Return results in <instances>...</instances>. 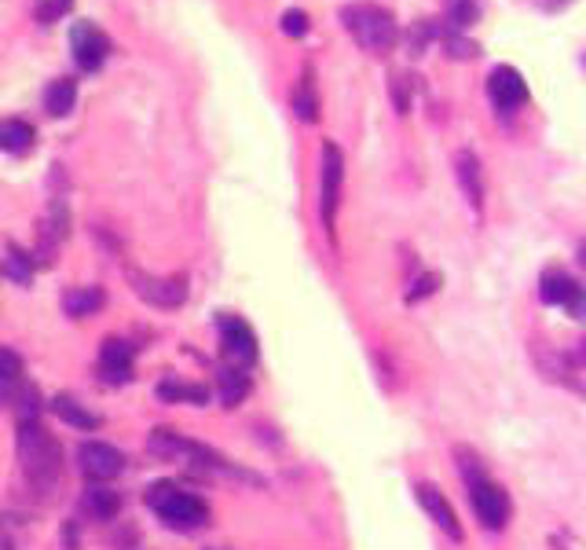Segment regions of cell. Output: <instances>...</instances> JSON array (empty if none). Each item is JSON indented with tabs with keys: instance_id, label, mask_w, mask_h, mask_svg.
Segmentation results:
<instances>
[{
	"instance_id": "cell-1",
	"label": "cell",
	"mask_w": 586,
	"mask_h": 550,
	"mask_svg": "<svg viewBox=\"0 0 586 550\" xmlns=\"http://www.w3.org/2000/svg\"><path fill=\"white\" fill-rule=\"evenodd\" d=\"M19 463H23V474L29 488L48 499L63 481V452H59L56 437L48 433L40 423H19Z\"/></svg>"
},
{
	"instance_id": "cell-2",
	"label": "cell",
	"mask_w": 586,
	"mask_h": 550,
	"mask_svg": "<svg viewBox=\"0 0 586 550\" xmlns=\"http://www.w3.org/2000/svg\"><path fill=\"white\" fill-rule=\"evenodd\" d=\"M341 23L367 56H389L400 45L396 15L381 4H370V0H356V4L341 8Z\"/></svg>"
},
{
	"instance_id": "cell-3",
	"label": "cell",
	"mask_w": 586,
	"mask_h": 550,
	"mask_svg": "<svg viewBox=\"0 0 586 550\" xmlns=\"http://www.w3.org/2000/svg\"><path fill=\"white\" fill-rule=\"evenodd\" d=\"M144 499H147V506L155 510V514H158L169 528H184V533H191V528H202V525L209 522L206 503H202L198 496L184 492V488H176L173 481L150 485Z\"/></svg>"
},
{
	"instance_id": "cell-4",
	"label": "cell",
	"mask_w": 586,
	"mask_h": 550,
	"mask_svg": "<svg viewBox=\"0 0 586 550\" xmlns=\"http://www.w3.org/2000/svg\"><path fill=\"white\" fill-rule=\"evenodd\" d=\"M341 184H345V155H341L338 144H322V169H319V213L322 228L333 239V220H338L341 206Z\"/></svg>"
},
{
	"instance_id": "cell-5",
	"label": "cell",
	"mask_w": 586,
	"mask_h": 550,
	"mask_svg": "<svg viewBox=\"0 0 586 550\" xmlns=\"http://www.w3.org/2000/svg\"><path fill=\"white\" fill-rule=\"evenodd\" d=\"M70 52H74L77 70H85V74H96V70H103L110 52H114V45H110V37L96 23L81 19V23L70 26Z\"/></svg>"
},
{
	"instance_id": "cell-6",
	"label": "cell",
	"mask_w": 586,
	"mask_h": 550,
	"mask_svg": "<svg viewBox=\"0 0 586 550\" xmlns=\"http://www.w3.org/2000/svg\"><path fill=\"white\" fill-rule=\"evenodd\" d=\"M217 327H220V349H224L228 367H239V371L254 367L260 353H257V334L249 330L246 319H239L231 313H220Z\"/></svg>"
},
{
	"instance_id": "cell-7",
	"label": "cell",
	"mask_w": 586,
	"mask_h": 550,
	"mask_svg": "<svg viewBox=\"0 0 586 550\" xmlns=\"http://www.w3.org/2000/svg\"><path fill=\"white\" fill-rule=\"evenodd\" d=\"M129 283H133L136 297H144V302L155 308H180L191 294L187 276H147V272L129 268Z\"/></svg>"
},
{
	"instance_id": "cell-8",
	"label": "cell",
	"mask_w": 586,
	"mask_h": 550,
	"mask_svg": "<svg viewBox=\"0 0 586 550\" xmlns=\"http://www.w3.org/2000/svg\"><path fill=\"white\" fill-rule=\"evenodd\" d=\"M539 297L547 305L569 308L575 319H586V286H579L564 268H547L539 279Z\"/></svg>"
},
{
	"instance_id": "cell-9",
	"label": "cell",
	"mask_w": 586,
	"mask_h": 550,
	"mask_svg": "<svg viewBox=\"0 0 586 550\" xmlns=\"http://www.w3.org/2000/svg\"><path fill=\"white\" fill-rule=\"evenodd\" d=\"M488 99L499 114H513V110H521L528 103V82L521 77V70L506 66V63L495 66L488 74Z\"/></svg>"
},
{
	"instance_id": "cell-10",
	"label": "cell",
	"mask_w": 586,
	"mask_h": 550,
	"mask_svg": "<svg viewBox=\"0 0 586 550\" xmlns=\"http://www.w3.org/2000/svg\"><path fill=\"white\" fill-rule=\"evenodd\" d=\"M70 235V206L63 195H56L52 203H48L45 217H40V232H37V261L48 265L52 261V254L59 249V243Z\"/></svg>"
},
{
	"instance_id": "cell-11",
	"label": "cell",
	"mask_w": 586,
	"mask_h": 550,
	"mask_svg": "<svg viewBox=\"0 0 586 550\" xmlns=\"http://www.w3.org/2000/svg\"><path fill=\"white\" fill-rule=\"evenodd\" d=\"M469 499H473V510H477V517H480V525L484 528H506L510 525V514H513V506H510V496L502 492L499 485H491V481H477V485H469Z\"/></svg>"
},
{
	"instance_id": "cell-12",
	"label": "cell",
	"mask_w": 586,
	"mask_h": 550,
	"mask_svg": "<svg viewBox=\"0 0 586 550\" xmlns=\"http://www.w3.org/2000/svg\"><path fill=\"white\" fill-rule=\"evenodd\" d=\"M77 459H81V469H85L88 481H110L125 469V455L118 452L114 444H99V440H88V444L77 448Z\"/></svg>"
},
{
	"instance_id": "cell-13",
	"label": "cell",
	"mask_w": 586,
	"mask_h": 550,
	"mask_svg": "<svg viewBox=\"0 0 586 550\" xmlns=\"http://www.w3.org/2000/svg\"><path fill=\"white\" fill-rule=\"evenodd\" d=\"M133 345L125 338H107L103 349H99V375H103L107 386H125L133 378Z\"/></svg>"
},
{
	"instance_id": "cell-14",
	"label": "cell",
	"mask_w": 586,
	"mask_h": 550,
	"mask_svg": "<svg viewBox=\"0 0 586 550\" xmlns=\"http://www.w3.org/2000/svg\"><path fill=\"white\" fill-rule=\"evenodd\" d=\"M454 176H459V187H462V195L469 198V206L484 209V169H480V158L473 155V151H459L454 155Z\"/></svg>"
},
{
	"instance_id": "cell-15",
	"label": "cell",
	"mask_w": 586,
	"mask_h": 550,
	"mask_svg": "<svg viewBox=\"0 0 586 550\" xmlns=\"http://www.w3.org/2000/svg\"><path fill=\"white\" fill-rule=\"evenodd\" d=\"M418 503L426 506V514L443 528V536L454 539V543H462V525H459V514L451 510V503L443 499L432 485H418Z\"/></svg>"
},
{
	"instance_id": "cell-16",
	"label": "cell",
	"mask_w": 586,
	"mask_h": 550,
	"mask_svg": "<svg viewBox=\"0 0 586 550\" xmlns=\"http://www.w3.org/2000/svg\"><path fill=\"white\" fill-rule=\"evenodd\" d=\"M290 107L293 114L301 118V122H316L319 118V93H316V66L305 63V70H301L297 85H293V96H290Z\"/></svg>"
},
{
	"instance_id": "cell-17",
	"label": "cell",
	"mask_w": 586,
	"mask_h": 550,
	"mask_svg": "<svg viewBox=\"0 0 586 550\" xmlns=\"http://www.w3.org/2000/svg\"><path fill=\"white\" fill-rule=\"evenodd\" d=\"M34 144H37V133L23 118H8V122L0 125V147H4L8 155H29Z\"/></svg>"
},
{
	"instance_id": "cell-18",
	"label": "cell",
	"mask_w": 586,
	"mask_h": 550,
	"mask_svg": "<svg viewBox=\"0 0 586 550\" xmlns=\"http://www.w3.org/2000/svg\"><path fill=\"white\" fill-rule=\"evenodd\" d=\"M107 302V294H103V286H74V290H66V297H63V308H66V316H93L99 313Z\"/></svg>"
},
{
	"instance_id": "cell-19",
	"label": "cell",
	"mask_w": 586,
	"mask_h": 550,
	"mask_svg": "<svg viewBox=\"0 0 586 550\" xmlns=\"http://www.w3.org/2000/svg\"><path fill=\"white\" fill-rule=\"evenodd\" d=\"M77 103V82L74 77H56L52 85L45 88V110L52 118H66Z\"/></svg>"
},
{
	"instance_id": "cell-20",
	"label": "cell",
	"mask_w": 586,
	"mask_h": 550,
	"mask_svg": "<svg viewBox=\"0 0 586 550\" xmlns=\"http://www.w3.org/2000/svg\"><path fill=\"white\" fill-rule=\"evenodd\" d=\"M81 506H85L93 517H99V522H110V517H118V510H121V496L110 492L103 485H93V488H85V496H81Z\"/></svg>"
},
{
	"instance_id": "cell-21",
	"label": "cell",
	"mask_w": 586,
	"mask_h": 550,
	"mask_svg": "<svg viewBox=\"0 0 586 550\" xmlns=\"http://www.w3.org/2000/svg\"><path fill=\"white\" fill-rule=\"evenodd\" d=\"M52 412L63 418L66 426H74V429H96L103 418H99L96 412H88V404H77L74 396H56L52 400Z\"/></svg>"
},
{
	"instance_id": "cell-22",
	"label": "cell",
	"mask_w": 586,
	"mask_h": 550,
	"mask_svg": "<svg viewBox=\"0 0 586 550\" xmlns=\"http://www.w3.org/2000/svg\"><path fill=\"white\" fill-rule=\"evenodd\" d=\"M158 396L169 400V404H206L209 389L195 382H180V378H166V382L158 386Z\"/></svg>"
},
{
	"instance_id": "cell-23",
	"label": "cell",
	"mask_w": 586,
	"mask_h": 550,
	"mask_svg": "<svg viewBox=\"0 0 586 550\" xmlns=\"http://www.w3.org/2000/svg\"><path fill=\"white\" fill-rule=\"evenodd\" d=\"M34 257L29 249H23L19 243H8V257H4V276L12 279L19 286H29V279H34Z\"/></svg>"
},
{
	"instance_id": "cell-24",
	"label": "cell",
	"mask_w": 586,
	"mask_h": 550,
	"mask_svg": "<svg viewBox=\"0 0 586 550\" xmlns=\"http://www.w3.org/2000/svg\"><path fill=\"white\" fill-rule=\"evenodd\" d=\"M484 15V0H448V26L466 34L469 26H477Z\"/></svg>"
},
{
	"instance_id": "cell-25",
	"label": "cell",
	"mask_w": 586,
	"mask_h": 550,
	"mask_svg": "<svg viewBox=\"0 0 586 550\" xmlns=\"http://www.w3.org/2000/svg\"><path fill=\"white\" fill-rule=\"evenodd\" d=\"M217 378H220V396H224V404H231V407L249 393V378H246V371H239V367H224Z\"/></svg>"
},
{
	"instance_id": "cell-26",
	"label": "cell",
	"mask_w": 586,
	"mask_h": 550,
	"mask_svg": "<svg viewBox=\"0 0 586 550\" xmlns=\"http://www.w3.org/2000/svg\"><path fill=\"white\" fill-rule=\"evenodd\" d=\"M12 407H15V418L19 423H37V412H40V393L34 386H23L19 393L12 396Z\"/></svg>"
},
{
	"instance_id": "cell-27",
	"label": "cell",
	"mask_w": 586,
	"mask_h": 550,
	"mask_svg": "<svg viewBox=\"0 0 586 550\" xmlns=\"http://www.w3.org/2000/svg\"><path fill=\"white\" fill-rule=\"evenodd\" d=\"M454 459H459V474L466 477V485L488 481V477H484V463H480V455H477V452H469L466 444H459V448H454Z\"/></svg>"
},
{
	"instance_id": "cell-28",
	"label": "cell",
	"mask_w": 586,
	"mask_h": 550,
	"mask_svg": "<svg viewBox=\"0 0 586 550\" xmlns=\"http://www.w3.org/2000/svg\"><path fill=\"white\" fill-rule=\"evenodd\" d=\"M4 400L12 404V396L19 393V382H23V359L15 356V349H4Z\"/></svg>"
},
{
	"instance_id": "cell-29",
	"label": "cell",
	"mask_w": 586,
	"mask_h": 550,
	"mask_svg": "<svg viewBox=\"0 0 586 550\" xmlns=\"http://www.w3.org/2000/svg\"><path fill=\"white\" fill-rule=\"evenodd\" d=\"M414 82L418 77H407V74H392V103H396L400 114L411 110V99H414Z\"/></svg>"
},
{
	"instance_id": "cell-30",
	"label": "cell",
	"mask_w": 586,
	"mask_h": 550,
	"mask_svg": "<svg viewBox=\"0 0 586 550\" xmlns=\"http://www.w3.org/2000/svg\"><path fill=\"white\" fill-rule=\"evenodd\" d=\"M279 26H282V34H286V37H305L308 34V15L301 12V8H290V12H282Z\"/></svg>"
},
{
	"instance_id": "cell-31",
	"label": "cell",
	"mask_w": 586,
	"mask_h": 550,
	"mask_svg": "<svg viewBox=\"0 0 586 550\" xmlns=\"http://www.w3.org/2000/svg\"><path fill=\"white\" fill-rule=\"evenodd\" d=\"M437 286H440V276H432V272L422 276L418 283H414V290H407V302H422V297H429Z\"/></svg>"
},
{
	"instance_id": "cell-32",
	"label": "cell",
	"mask_w": 586,
	"mask_h": 550,
	"mask_svg": "<svg viewBox=\"0 0 586 550\" xmlns=\"http://www.w3.org/2000/svg\"><path fill=\"white\" fill-rule=\"evenodd\" d=\"M70 8H74V0H52V4L48 8H40V19H56V15H63V12H70Z\"/></svg>"
},
{
	"instance_id": "cell-33",
	"label": "cell",
	"mask_w": 586,
	"mask_h": 550,
	"mask_svg": "<svg viewBox=\"0 0 586 550\" xmlns=\"http://www.w3.org/2000/svg\"><path fill=\"white\" fill-rule=\"evenodd\" d=\"M550 547H553V550H569V543H564V539H558V536L550 539Z\"/></svg>"
},
{
	"instance_id": "cell-34",
	"label": "cell",
	"mask_w": 586,
	"mask_h": 550,
	"mask_svg": "<svg viewBox=\"0 0 586 550\" xmlns=\"http://www.w3.org/2000/svg\"><path fill=\"white\" fill-rule=\"evenodd\" d=\"M579 261L586 265V243H579Z\"/></svg>"
},
{
	"instance_id": "cell-35",
	"label": "cell",
	"mask_w": 586,
	"mask_h": 550,
	"mask_svg": "<svg viewBox=\"0 0 586 550\" xmlns=\"http://www.w3.org/2000/svg\"><path fill=\"white\" fill-rule=\"evenodd\" d=\"M583 353H586V349H583Z\"/></svg>"
}]
</instances>
